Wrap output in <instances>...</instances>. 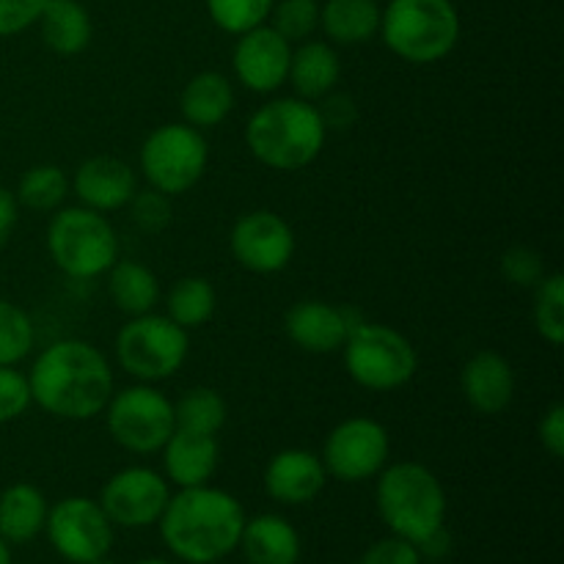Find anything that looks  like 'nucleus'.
<instances>
[{
  "instance_id": "21",
  "label": "nucleus",
  "mask_w": 564,
  "mask_h": 564,
  "mask_svg": "<svg viewBox=\"0 0 564 564\" xmlns=\"http://www.w3.org/2000/svg\"><path fill=\"white\" fill-rule=\"evenodd\" d=\"M251 564H297L301 562V534L286 518L264 512L246 518L240 545Z\"/></svg>"
},
{
  "instance_id": "38",
  "label": "nucleus",
  "mask_w": 564,
  "mask_h": 564,
  "mask_svg": "<svg viewBox=\"0 0 564 564\" xmlns=\"http://www.w3.org/2000/svg\"><path fill=\"white\" fill-rule=\"evenodd\" d=\"M422 560L424 556L416 549V543L391 534V538H383L375 545H369L358 564H422Z\"/></svg>"
},
{
  "instance_id": "7",
  "label": "nucleus",
  "mask_w": 564,
  "mask_h": 564,
  "mask_svg": "<svg viewBox=\"0 0 564 564\" xmlns=\"http://www.w3.org/2000/svg\"><path fill=\"white\" fill-rule=\"evenodd\" d=\"M341 350L347 375L367 391L402 389L419 369L411 339L389 325H375L367 319L350 330Z\"/></svg>"
},
{
  "instance_id": "35",
  "label": "nucleus",
  "mask_w": 564,
  "mask_h": 564,
  "mask_svg": "<svg viewBox=\"0 0 564 564\" xmlns=\"http://www.w3.org/2000/svg\"><path fill=\"white\" fill-rule=\"evenodd\" d=\"M130 218L143 235H160L169 229L171 218H174V207H171V196L154 191H135L130 198Z\"/></svg>"
},
{
  "instance_id": "36",
  "label": "nucleus",
  "mask_w": 564,
  "mask_h": 564,
  "mask_svg": "<svg viewBox=\"0 0 564 564\" xmlns=\"http://www.w3.org/2000/svg\"><path fill=\"white\" fill-rule=\"evenodd\" d=\"M501 275L510 281L512 286H538L545 279V262L534 248L512 246L510 251L501 253Z\"/></svg>"
},
{
  "instance_id": "37",
  "label": "nucleus",
  "mask_w": 564,
  "mask_h": 564,
  "mask_svg": "<svg viewBox=\"0 0 564 564\" xmlns=\"http://www.w3.org/2000/svg\"><path fill=\"white\" fill-rule=\"evenodd\" d=\"M31 402L28 375L17 372L14 367H0V424L20 419Z\"/></svg>"
},
{
  "instance_id": "29",
  "label": "nucleus",
  "mask_w": 564,
  "mask_h": 564,
  "mask_svg": "<svg viewBox=\"0 0 564 564\" xmlns=\"http://www.w3.org/2000/svg\"><path fill=\"white\" fill-rule=\"evenodd\" d=\"M174 422L176 430L218 435L226 424V400L215 389L196 386L174 402Z\"/></svg>"
},
{
  "instance_id": "41",
  "label": "nucleus",
  "mask_w": 564,
  "mask_h": 564,
  "mask_svg": "<svg viewBox=\"0 0 564 564\" xmlns=\"http://www.w3.org/2000/svg\"><path fill=\"white\" fill-rule=\"evenodd\" d=\"M540 444L551 457L562 460L564 457V405H551L540 422Z\"/></svg>"
},
{
  "instance_id": "12",
  "label": "nucleus",
  "mask_w": 564,
  "mask_h": 564,
  "mask_svg": "<svg viewBox=\"0 0 564 564\" xmlns=\"http://www.w3.org/2000/svg\"><path fill=\"white\" fill-rule=\"evenodd\" d=\"M391 441L380 422L367 416L345 419L330 430L323 446V466L341 482H364L389 466Z\"/></svg>"
},
{
  "instance_id": "27",
  "label": "nucleus",
  "mask_w": 564,
  "mask_h": 564,
  "mask_svg": "<svg viewBox=\"0 0 564 564\" xmlns=\"http://www.w3.org/2000/svg\"><path fill=\"white\" fill-rule=\"evenodd\" d=\"M319 22L330 42L352 47L380 31V9L375 0H328L319 11Z\"/></svg>"
},
{
  "instance_id": "43",
  "label": "nucleus",
  "mask_w": 564,
  "mask_h": 564,
  "mask_svg": "<svg viewBox=\"0 0 564 564\" xmlns=\"http://www.w3.org/2000/svg\"><path fill=\"white\" fill-rule=\"evenodd\" d=\"M0 564H11V551L6 540H0Z\"/></svg>"
},
{
  "instance_id": "17",
  "label": "nucleus",
  "mask_w": 564,
  "mask_h": 564,
  "mask_svg": "<svg viewBox=\"0 0 564 564\" xmlns=\"http://www.w3.org/2000/svg\"><path fill=\"white\" fill-rule=\"evenodd\" d=\"M328 482L323 457L308 449H284L270 457L264 468V490L273 501L301 507L317 499Z\"/></svg>"
},
{
  "instance_id": "2",
  "label": "nucleus",
  "mask_w": 564,
  "mask_h": 564,
  "mask_svg": "<svg viewBox=\"0 0 564 564\" xmlns=\"http://www.w3.org/2000/svg\"><path fill=\"white\" fill-rule=\"evenodd\" d=\"M160 538L176 560L215 564L240 545L246 510L226 490L213 485L180 488L158 521Z\"/></svg>"
},
{
  "instance_id": "9",
  "label": "nucleus",
  "mask_w": 564,
  "mask_h": 564,
  "mask_svg": "<svg viewBox=\"0 0 564 564\" xmlns=\"http://www.w3.org/2000/svg\"><path fill=\"white\" fill-rule=\"evenodd\" d=\"M209 163L202 130L191 124H163L143 141L141 171L149 187L165 196H182L198 185Z\"/></svg>"
},
{
  "instance_id": "18",
  "label": "nucleus",
  "mask_w": 564,
  "mask_h": 564,
  "mask_svg": "<svg viewBox=\"0 0 564 564\" xmlns=\"http://www.w3.org/2000/svg\"><path fill=\"white\" fill-rule=\"evenodd\" d=\"M69 187L80 198L83 207L97 209V213L105 215L130 204L132 193L138 191V180L135 171L124 160L97 154V158H88L75 171V180H72Z\"/></svg>"
},
{
  "instance_id": "40",
  "label": "nucleus",
  "mask_w": 564,
  "mask_h": 564,
  "mask_svg": "<svg viewBox=\"0 0 564 564\" xmlns=\"http://www.w3.org/2000/svg\"><path fill=\"white\" fill-rule=\"evenodd\" d=\"M319 119H323L325 130H347L356 124L358 108L356 99L350 94H325L323 105H319Z\"/></svg>"
},
{
  "instance_id": "4",
  "label": "nucleus",
  "mask_w": 564,
  "mask_h": 564,
  "mask_svg": "<svg viewBox=\"0 0 564 564\" xmlns=\"http://www.w3.org/2000/svg\"><path fill=\"white\" fill-rule=\"evenodd\" d=\"M375 505L391 534L416 545L441 532L446 523L444 485L422 463L386 466L378 474Z\"/></svg>"
},
{
  "instance_id": "1",
  "label": "nucleus",
  "mask_w": 564,
  "mask_h": 564,
  "mask_svg": "<svg viewBox=\"0 0 564 564\" xmlns=\"http://www.w3.org/2000/svg\"><path fill=\"white\" fill-rule=\"evenodd\" d=\"M28 386L31 400L44 413L66 422H88L113 397V369L91 341L61 339L39 352Z\"/></svg>"
},
{
  "instance_id": "3",
  "label": "nucleus",
  "mask_w": 564,
  "mask_h": 564,
  "mask_svg": "<svg viewBox=\"0 0 564 564\" xmlns=\"http://www.w3.org/2000/svg\"><path fill=\"white\" fill-rule=\"evenodd\" d=\"M317 105L301 97L270 99L246 124V143L253 158L273 171H301L319 158L325 147Z\"/></svg>"
},
{
  "instance_id": "39",
  "label": "nucleus",
  "mask_w": 564,
  "mask_h": 564,
  "mask_svg": "<svg viewBox=\"0 0 564 564\" xmlns=\"http://www.w3.org/2000/svg\"><path fill=\"white\" fill-rule=\"evenodd\" d=\"M47 0H0V36H14L39 22Z\"/></svg>"
},
{
  "instance_id": "10",
  "label": "nucleus",
  "mask_w": 564,
  "mask_h": 564,
  "mask_svg": "<svg viewBox=\"0 0 564 564\" xmlns=\"http://www.w3.org/2000/svg\"><path fill=\"white\" fill-rule=\"evenodd\" d=\"M105 416L110 438L132 455H154L176 430L174 402L149 383L113 391Z\"/></svg>"
},
{
  "instance_id": "26",
  "label": "nucleus",
  "mask_w": 564,
  "mask_h": 564,
  "mask_svg": "<svg viewBox=\"0 0 564 564\" xmlns=\"http://www.w3.org/2000/svg\"><path fill=\"white\" fill-rule=\"evenodd\" d=\"M108 295L127 317H141L154 312L160 303V281L147 264L116 259L113 268L108 270Z\"/></svg>"
},
{
  "instance_id": "22",
  "label": "nucleus",
  "mask_w": 564,
  "mask_h": 564,
  "mask_svg": "<svg viewBox=\"0 0 564 564\" xmlns=\"http://www.w3.org/2000/svg\"><path fill=\"white\" fill-rule=\"evenodd\" d=\"M231 108H235V86L220 72H202L182 88V119L196 130H213V127L224 124Z\"/></svg>"
},
{
  "instance_id": "11",
  "label": "nucleus",
  "mask_w": 564,
  "mask_h": 564,
  "mask_svg": "<svg viewBox=\"0 0 564 564\" xmlns=\"http://www.w3.org/2000/svg\"><path fill=\"white\" fill-rule=\"evenodd\" d=\"M44 532L55 554L72 564L102 560L113 549V523L105 516L99 501L86 496H69L50 507Z\"/></svg>"
},
{
  "instance_id": "16",
  "label": "nucleus",
  "mask_w": 564,
  "mask_h": 564,
  "mask_svg": "<svg viewBox=\"0 0 564 564\" xmlns=\"http://www.w3.org/2000/svg\"><path fill=\"white\" fill-rule=\"evenodd\" d=\"M364 319H352V312L323 301H301L286 312V336L292 345L314 356H328L345 347L347 336Z\"/></svg>"
},
{
  "instance_id": "32",
  "label": "nucleus",
  "mask_w": 564,
  "mask_h": 564,
  "mask_svg": "<svg viewBox=\"0 0 564 564\" xmlns=\"http://www.w3.org/2000/svg\"><path fill=\"white\" fill-rule=\"evenodd\" d=\"M36 330L31 317L20 306L0 301V367H17L22 358L31 356Z\"/></svg>"
},
{
  "instance_id": "34",
  "label": "nucleus",
  "mask_w": 564,
  "mask_h": 564,
  "mask_svg": "<svg viewBox=\"0 0 564 564\" xmlns=\"http://www.w3.org/2000/svg\"><path fill=\"white\" fill-rule=\"evenodd\" d=\"M273 25L286 42H303L312 36L319 25V3L317 0H281L273 6Z\"/></svg>"
},
{
  "instance_id": "44",
  "label": "nucleus",
  "mask_w": 564,
  "mask_h": 564,
  "mask_svg": "<svg viewBox=\"0 0 564 564\" xmlns=\"http://www.w3.org/2000/svg\"><path fill=\"white\" fill-rule=\"evenodd\" d=\"M135 564H174V562L160 560V556H149V560H141V562H135Z\"/></svg>"
},
{
  "instance_id": "13",
  "label": "nucleus",
  "mask_w": 564,
  "mask_h": 564,
  "mask_svg": "<svg viewBox=\"0 0 564 564\" xmlns=\"http://www.w3.org/2000/svg\"><path fill=\"white\" fill-rule=\"evenodd\" d=\"M171 499L169 479L147 466H130L116 471L105 482L99 507L113 527L143 529L160 521Z\"/></svg>"
},
{
  "instance_id": "15",
  "label": "nucleus",
  "mask_w": 564,
  "mask_h": 564,
  "mask_svg": "<svg viewBox=\"0 0 564 564\" xmlns=\"http://www.w3.org/2000/svg\"><path fill=\"white\" fill-rule=\"evenodd\" d=\"M292 47L275 28L259 25L240 33L235 47V75L248 91L273 94L279 91L290 75Z\"/></svg>"
},
{
  "instance_id": "23",
  "label": "nucleus",
  "mask_w": 564,
  "mask_h": 564,
  "mask_svg": "<svg viewBox=\"0 0 564 564\" xmlns=\"http://www.w3.org/2000/svg\"><path fill=\"white\" fill-rule=\"evenodd\" d=\"M47 499L36 485L17 482L0 494V540L9 545H25L44 532Z\"/></svg>"
},
{
  "instance_id": "25",
  "label": "nucleus",
  "mask_w": 564,
  "mask_h": 564,
  "mask_svg": "<svg viewBox=\"0 0 564 564\" xmlns=\"http://www.w3.org/2000/svg\"><path fill=\"white\" fill-rule=\"evenodd\" d=\"M39 25L44 44L58 55H77L91 42V17L77 0H47Z\"/></svg>"
},
{
  "instance_id": "42",
  "label": "nucleus",
  "mask_w": 564,
  "mask_h": 564,
  "mask_svg": "<svg viewBox=\"0 0 564 564\" xmlns=\"http://www.w3.org/2000/svg\"><path fill=\"white\" fill-rule=\"evenodd\" d=\"M17 226V196L6 187H0V248L9 242L11 231Z\"/></svg>"
},
{
  "instance_id": "20",
  "label": "nucleus",
  "mask_w": 564,
  "mask_h": 564,
  "mask_svg": "<svg viewBox=\"0 0 564 564\" xmlns=\"http://www.w3.org/2000/svg\"><path fill=\"white\" fill-rule=\"evenodd\" d=\"M165 479L176 488H198L209 485L220 463V446L215 435L174 430L163 449Z\"/></svg>"
},
{
  "instance_id": "5",
  "label": "nucleus",
  "mask_w": 564,
  "mask_h": 564,
  "mask_svg": "<svg viewBox=\"0 0 564 564\" xmlns=\"http://www.w3.org/2000/svg\"><path fill=\"white\" fill-rule=\"evenodd\" d=\"M386 47L411 64H435L457 47L460 17L452 0H391L380 11Z\"/></svg>"
},
{
  "instance_id": "33",
  "label": "nucleus",
  "mask_w": 564,
  "mask_h": 564,
  "mask_svg": "<svg viewBox=\"0 0 564 564\" xmlns=\"http://www.w3.org/2000/svg\"><path fill=\"white\" fill-rule=\"evenodd\" d=\"M273 6L275 0H207V11L215 25L235 36L264 25Z\"/></svg>"
},
{
  "instance_id": "24",
  "label": "nucleus",
  "mask_w": 564,
  "mask_h": 564,
  "mask_svg": "<svg viewBox=\"0 0 564 564\" xmlns=\"http://www.w3.org/2000/svg\"><path fill=\"white\" fill-rule=\"evenodd\" d=\"M341 77V61L336 50L325 42H303L301 47L292 50L290 75L295 94L306 102L323 99L336 88Z\"/></svg>"
},
{
  "instance_id": "45",
  "label": "nucleus",
  "mask_w": 564,
  "mask_h": 564,
  "mask_svg": "<svg viewBox=\"0 0 564 564\" xmlns=\"http://www.w3.org/2000/svg\"><path fill=\"white\" fill-rule=\"evenodd\" d=\"M88 564H116V562H110L108 556H102V560H94V562H88Z\"/></svg>"
},
{
  "instance_id": "19",
  "label": "nucleus",
  "mask_w": 564,
  "mask_h": 564,
  "mask_svg": "<svg viewBox=\"0 0 564 564\" xmlns=\"http://www.w3.org/2000/svg\"><path fill=\"white\" fill-rule=\"evenodd\" d=\"M466 402L482 416H499L516 397V372L510 361L494 350L471 356L460 375Z\"/></svg>"
},
{
  "instance_id": "8",
  "label": "nucleus",
  "mask_w": 564,
  "mask_h": 564,
  "mask_svg": "<svg viewBox=\"0 0 564 564\" xmlns=\"http://www.w3.org/2000/svg\"><path fill=\"white\" fill-rule=\"evenodd\" d=\"M187 352V330L154 312L130 317V323L116 336V358L121 369L143 383H158L180 372Z\"/></svg>"
},
{
  "instance_id": "31",
  "label": "nucleus",
  "mask_w": 564,
  "mask_h": 564,
  "mask_svg": "<svg viewBox=\"0 0 564 564\" xmlns=\"http://www.w3.org/2000/svg\"><path fill=\"white\" fill-rule=\"evenodd\" d=\"M538 297H534V325L538 334L551 347H560L564 341V279L562 273H545L540 281Z\"/></svg>"
},
{
  "instance_id": "14",
  "label": "nucleus",
  "mask_w": 564,
  "mask_h": 564,
  "mask_svg": "<svg viewBox=\"0 0 564 564\" xmlns=\"http://www.w3.org/2000/svg\"><path fill=\"white\" fill-rule=\"evenodd\" d=\"M231 257L251 273H279L295 257V235L281 215L253 209L235 224L229 235Z\"/></svg>"
},
{
  "instance_id": "30",
  "label": "nucleus",
  "mask_w": 564,
  "mask_h": 564,
  "mask_svg": "<svg viewBox=\"0 0 564 564\" xmlns=\"http://www.w3.org/2000/svg\"><path fill=\"white\" fill-rule=\"evenodd\" d=\"M66 193H69V180L58 165H33L22 174L17 202L36 213H53L64 204Z\"/></svg>"
},
{
  "instance_id": "6",
  "label": "nucleus",
  "mask_w": 564,
  "mask_h": 564,
  "mask_svg": "<svg viewBox=\"0 0 564 564\" xmlns=\"http://www.w3.org/2000/svg\"><path fill=\"white\" fill-rule=\"evenodd\" d=\"M47 253L55 268L77 281L108 273L119 259V237L102 213L66 207L47 226Z\"/></svg>"
},
{
  "instance_id": "28",
  "label": "nucleus",
  "mask_w": 564,
  "mask_h": 564,
  "mask_svg": "<svg viewBox=\"0 0 564 564\" xmlns=\"http://www.w3.org/2000/svg\"><path fill=\"white\" fill-rule=\"evenodd\" d=\"M169 314L165 317L174 319L180 328L196 330L213 319L215 306H218V295L215 286L202 275H185L176 281L169 292Z\"/></svg>"
}]
</instances>
